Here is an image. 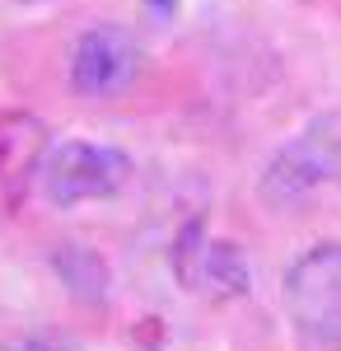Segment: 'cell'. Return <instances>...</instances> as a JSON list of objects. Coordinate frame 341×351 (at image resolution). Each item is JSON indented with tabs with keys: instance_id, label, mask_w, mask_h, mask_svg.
Returning a JSON list of instances; mask_svg holds the SVG:
<instances>
[{
	"instance_id": "52a82bcc",
	"label": "cell",
	"mask_w": 341,
	"mask_h": 351,
	"mask_svg": "<svg viewBox=\"0 0 341 351\" xmlns=\"http://www.w3.org/2000/svg\"><path fill=\"white\" fill-rule=\"evenodd\" d=\"M140 10H145L155 24H168V19H173V10H178V0H140Z\"/></svg>"
},
{
	"instance_id": "6da1fadb",
	"label": "cell",
	"mask_w": 341,
	"mask_h": 351,
	"mask_svg": "<svg viewBox=\"0 0 341 351\" xmlns=\"http://www.w3.org/2000/svg\"><path fill=\"white\" fill-rule=\"evenodd\" d=\"M323 188H341V112L314 117L262 169V197L271 206H294Z\"/></svg>"
},
{
	"instance_id": "9c48e42d",
	"label": "cell",
	"mask_w": 341,
	"mask_h": 351,
	"mask_svg": "<svg viewBox=\"0 0 341 351\" xmlns=\"http://www.w3.org/2000/svg\"><path fill=\"white\" fill-rule=\"evenodd\" d=\"M14 5H47V0H14Z\"/></svg>"
},
{
	"instance_id": "3957f363",
	"label": "cell",
	"mask_w": 341,
	"mask_h": 351,
	"mask_svg": "<svg viewBox=\"0 0 341 351\" xmlns=\"http://www.w3.org/2000/svg\"><path fill=\"white\" fill-rule=\"evenodd\" d=\"M131 178V160L117 145H99V141H61L47 145L38 183L52 206H84V202H103L117 197Z\"/></svg>"
},
{
	"instance_id": "277c9868",
	"label": "cell",
	"mask_w": 341,
	"mask_h": 351,
	"mask_svg": "<svg viewBox=\"0 0 341 351\" xmlns=\"http://www.w3.org/2000/svg\"><path fill=\"white\" fill-rule=\"evenodd\" d=\"M140 75V43L122 24L84 28L71 47V84L84 99H112Z\"/></svg>"
},
{
	"instance_id": "5b68a950",
	"label": "cell",
	"mask_w": 341,
	"mask_h": 351,
	"mask_svg": "<svg viewBox=\"0 0 341 351\" xmlns=\"http://www.w3.org/2000/svg\"><path fill=\"white\" fill-rule=\"evenodd\" d=\"M173 271L187 291L210 300H229L248 291V263L234 243L210 239L201 225H187L178 234V248H173Z\"/></svg>"
},
{
	"instance_id": "8992f818",
	"label": "cell",
	"mask_w": 341,
	"mask_h": 351,
	"mask_svg": "<svg viewBox=\"0 0 341 351\" xmlns=\"http://www.w3.org/2000/svg\"><path fill=\"white\" fill-rule=\"evenodd\" d=\"M47 155V127L28 112H0V216H10Z\"/></svg>"
},
{
	"instance_id": "7a4b0ae2",
	"label": "cell",
	"mask_w": 341,
	"mask_h": 351,
	"mask_svg": "<svg viewBox=\"0 0 341 351\" xmlns=\"http://www.w3.org/2000/svg\"><path fill=\"white\" fill-rule=\"evenodd\" d=\"M294 332L314 347H341V243H314L281 281Z\"/></svg>"
},
{
	"instance_id": "ba28073f",
	"label": "cell",
	"mask_w": 341,
	"mask_h": 351,
	"mask_svg": "<svg viewBox=\"0 0 341 351\" xmlns=\"http://www.w3.org/2000/svg\"><path fill=\"white\" fill-rule=\"evenodd\" d=\"M24 351H61V347H56V342H28Z\"/></svg>"
}]
</instances>
